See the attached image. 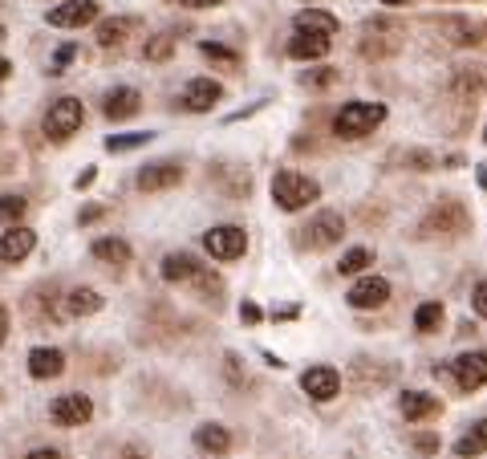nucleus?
<instances>
[{"mask_svg":"<svg viewBox=\"0 0 487 459\" xmlns=\"http://www.w3.org/2000/svg\"><path fill=\"white\" fill-rule=\"evenodd\" d=\"M341 236H346V220H341V212H333V208H321L309 220V232H305V240H309L313 248H329Z\"/></svg>","mask_w":487,"mask_h":459,"instance_id":"1a4fd4ad","label":"nucleus"},{"mask_svg":"<svg viewBox=\"0 0 487 459\" xmlns=\"http://www.w3.org/2000/svg\"><path fill=\"white\" fill-rule=\"evenodd\" d=\"M220 98H223V86L215 78H191L183 86V94H179V106H183L187 115H207Z\"/></svg>","mask_w":487,"mask_h":459,"instance_id":"6e6552de","label":"nucleus"},{"mask_svg":"<svg viewBox=\"0 0 487 459\" xmlns=\"http://www.w3.org/2000/svg\"><path fill=\"white\" fill-rule=\"evenodd\" d=\"M183 9H212V4H223V0H179Z\"/></svg>","mask_w":487,"mask_h":459,"instance_id":"a19ab883","label":"nucleus"},{"mask_svg":"<svg viewBox=\"0 0 487 459\" xmlns=\"http://www.w3.org/2000/svg\"><path fill=\"white\" fill-rule=\"evenodd\" d=\"M9 73H13V62H9V57H4V54H0V81L9 78Z\"/></svg>","mask_w":487,"mask_h":459,"instance_id":"c03bdc74","label":"nucleus"},{"mask_svg":"<svg viewBox=\"0 0 487 459\" xmlns=\"http://www.w3.org/2000/svg\"><path fill=\"white\" fill-rule=\"evenodd\" d=\"M171 54H175V33H155L151 41L142 45V57H147V62H167Z\"/></svg>","mask_w":487,"mask_h":459,"instance_id":"c756f323","label":"nucleus"},{"mask_svg":"<svg viewBox=\"0 0 487 459\" xmlns=\"http://www.w3.org/2000/svg\"><path fill=\"white\" fill-rule=\"evenodd\" d=\"M33 248H37V232L13 224V228L0 236V260H4V265H17V260H25Z\"/></svg>","mask_w":487,"mask_h":459,"instance_id":"dca6fc26","label":"nucleus"},{"mask_svg":"<svg viewBox=\"0 0 487 459\" xmlns=\"http://www.w3.org/2000/svg\"><path fill=\"white\" fill-rule=\"evenodd\" d=\"M439 411H443V403L434 395H426V390H407V395H402V415H407L410 423L431 419V415H439Z\"/></svg>","mask_w":487,"mask_h":459,"instance_id":"412c9836","label":"nucleus"},{"mask_svg":"<svg viewBox=\"0 0 487 459\" xmlns=\"http://www.w3.org/2000/svg\"><path fill=\"white\" fill-rule=\"evenodd\" d=\"M402 49V29L399 21L374 17L370 25L362 29V57H394Z\"/></svg>","mask_w":487,"mask_h":459,"instance_id":"39448f33","label":"nucleus"},{"mask_svg":"<svg viewBox=\"0 0 487 459\" xmlns=\"http://www.w3.org/2000/svg\"><path fill=\"white\" fill-rule=\"evenodd\" d=\"M451 378H455V387L459 390H479V387H487V350H467V353H459L451 366Z\"/></svg>","mask_w":487,"mask_h":459,"instance_id":"0eeeda50","label":"nucleus"},{"mask_svg":"<svg viewBox=\"0 0 487 459\" xmlns=\"http://www.w3.org/2000/svg\"><path fill=\"white\" fill-rule=\"evenodd\" d=\"M439 326H443V305H439V301H423L415 313V329L418 334H431V329H439Z\"/></svg>","mask_w":487,"mask_h":459,"instance_id":"7c9ffc66","label":"nucleus"},{"mask_svg":"<svg viewBox=\"0 0 487 459\" xmlns=\"http://www.w3.org/2000/svg\"><path fill=\"white\" fill-rule=\"evenodd\" d=\"M370 265H374V252H370V248H349V252H341V265H337V273H341V276H354V273H365Z\"/></svg>","mask_w":487,"mask_h":459,"instance_id":"c85d7f7f","label":"nucleus"},{"mask_svg":"<svg viewBox=\"0 0 487 459\" xmlns=\"http://www.w3.org/2000/svg\"><path fill=\"white\" fill-rule=\"evenodd\" d=\"M439 29H443V37L451 45H479L487 33L479 21H467V17H447V21H439Z\"/></svg>","mask_w":487,"mask_h":459,"instance_id":"6ab92c4d","label":"nucleus"},{"mask_svg":"<svg viewBox=\"0 0 487 459\" xmlns=\"http://www.w3.org/2000/svg\"><path fill=\"white\" fill-rule=\"evenodd\" d=\"M301 390L313 403H329V398L341 390V378H337L333 366H309V370L301 374Z\"/></svg>","mask_w":487,"mask_h":459,"instance_id":"f8f14e48","label":"nucleus"},{"mask_svg":"<svg viewBox=\"0 0 487 459\" xmlns=\"http://www.w3.org/2000/svg\"><path fill=\"white\" fill-rule=\"evenodd\" d=\"M102 216H106V208H102V203H89V208L78 216V220H81V224H97V220H102Z\"/></svg>","mask_w":487,"mask_h":459,"instance_id":"4c0bfd02","label":"nucleus"},{"mask_svg":"<svg viewBox=\"0 0 487 459\" xmlns=\"http://www.w3.org/2000/svg\"><path fill=\"white\" fill-rule=\"evenodd\" d=\"M204 248L215 260H236V257H244L248 236H244V228H236V224H220V228L204 232Z\"/></svg>","mask_w":487,"mask_h":459,"instance_id":"423d86ee","label":"nucleus"},{"mask_svg":"<svg viewBox=\"0 0 487 459\" xmlns=\"http://www.w3.org/2000/svg\"><path fill=\"white\" fill-rule=\"evenodd\" d=\"M463 232H471V216H467V208H459V203H434L423 220V236L455 240V236H463Z\"/></svg>","mask_w":487,"mask_h":459,"instance_id":"20e7f679","label":"nucleus"},{"mask_svg":"<svg viewBox=\"0 0 487 459\" xmlns=\"http://www.w3.org/2000/svg\"><path fill=\"white\" fill-rule=\"evenodd\" d=\"M297 33H329L333 37L337 33V17L333 13H321V9H305V13H297Z\"/></svg>","mask_w":487,"mask_h":459,"instance_id":"b1692460","label":"nucleus"},{"mask_svg":"<svg viewBox=\"0 0 487 459\" xmlns=\"http://www.w3.org/2000/svg\"><path fill=\"white\" fill-rule=\"evenodd\" d=\"M337 78H341V73H337V70H329V65H321V70H309V73H305L301 81H305V86H309V89H329Z\"/></svg>","mask_w":487,"mask_h":459,"instance_id":"72a5a7b5","label":"nucleus"},{"mask_svg":"<svg viewBox=\"0 0 487 459\" xmlns=\"http://www.w3.org/2000/svg\"><path fill=\"white\" fill-rule=\"evenodd\" d=\"M102 310V297H97L94 289H73L70 297H65V313L70 318H89V313Z\"/></svg>","mask_w":487,"mask_h":459,"instance_id":"a878e982","label":"nucleus"},{"mask_svg":"<svg viewBox=\"0 0 487 459\" xmlns=\"http://www.w3.org/2000/svg\"><path fill=\"white\" fill-rule=\"evenodd\" d=\"M382 123H386V106L382 102H346L333 118V134L337 139H365Z\"/></svg>","mask_w":487,"mask_h":459,"instance_id":"f257e3e1","label":"nucleus"},{"mask_svg":"<svg viewBox=\"0 0 487 459\" xmlns=\"http://www.w3.org/2000/svg\"><path fill=\"white\" fill-rule=\"evenodd\" d=\"M126 33H130V21H126V17H110V21H102V25H97V45H102V49H110V45H122Z\"/></svg>","mask_w":487,"mask_h":459,"instance_id":"cd10ccee","label":"nucleus"},{"mask_svg":"<svg viewBox=\"0 0 487 459\" xmlns=\"http://www.w3.org/2000/svg\"><path fill=\"white\" fill-rule=\"evenodd\" d=\"M97 21V0H65L57 9H49V25L54 29H81Z\"/></svg>","mask_w":487,"mask_h":459,"instance_id":"9b49d317","label":"nucleus"},{"mask_svg":"<svg viewBox=\"0 0 487 459\" xmlns=\"http://www.w3.org/2000/svg\"><path fill=\"white\" fill-rule=\"evenodd\" d=\"M317 195H321L317 179L301 175V171H276L273 175V200L281 212H301V208L317 203Z\"/></svg>","mask_w":487,"mask_h":459,"instance_id":"f03ea898","label":"nucleus"},{"mask_svg":"<svg viewBox=\"0 0 487 459\" xmlns=\"http://www.w3.org/2000/svg\"><path fill=\"white\" fill-rule=\"evenodd\" d=\"M195 447H199V451H212V455H223V451L231 447L228 427H220V423H204V427H195Z\"/></svg>","mask_w":487,"mask_h":459,"instance_id":"4be33fe9","label":"nucleus"},{"mask_svg":"<svg viewBox=\"0 0 487 459\" xmlns=\"http://www.w3.org/2000/svg\"><path fill=\"white\" fill-rule=\"evenodd\" d=\"M73 57H78V45H62V49H57V57H54V73H62L65 65L73 62Z\"/></svg>","mask_w":487,"mask_h":459,"instance_id":"e433bc0d","label":"nucleus"},{"mask_svg":"<svg viewBox=\"0 0 487 459\" xmlns=\"http://www.w3.org/2000/svg\"><path fill=\"white\" fill-rule=\"evenodd\" d=\"M329 41H333L329 33H292L289 57H297V62H317V57L329 54Z\"/></svg>","mask_w":487,"mask_h":459,"instance_id":"f3484780","label":"nucleus"},{"mask_svg":"<svg viewBox=\"0 0 487 459\" xmlns=\"http://www.w3.org/2000/svg\"><path fill=\"white\" fill-rule=\"evenodd\" d=\"M29 212V203H25V195H0V220H9V224H17L21 216Z\"/></svg>","mask_w":487,"mask_h":459,"instance_id":"473e14b6","label":"nucleus"},{"mask_svg":"<svg viewBox=\"0 0 487 459\" xmlns=\"http://www.w3.org/2000/svg\"><path fill=\"white\" fill-rule=\"evenodd\" d=\"M94 257L114 265V268H122V265H130V244L118 240V236H102V240H94Z\"/></svg>","mask_w":487,"mask_h":459,"instance_id":"5701e85b","label":"nucleus"},{"mask_svg":"<svg viewBox=\"0 0 487 459\" xmlns=\"http://www.w3.org/2000/svg\"><path fill=\"white\" fill-rule=\"evenodd\" d=\"M382 4H390V9H394V4H407V0H382Z\"/></svg>","mask_w":487,"mask_h":459,"instance_id":"a18cd8bd","label":"nucleus"},{"mask_svg":"<svg viewBox=\"0 0 487 459\" xmlns=\"http://www.w3.org/2000/svg\"><path fill=\"white\" fill-rule=\"evenodd\" d=\"M94 175H97V171H94V167H86V171L78 175V183H73V187H78V191H81V187H89V183H94Z\"/></svg>","mask_w":487,"mask_h":459,"instance_id":"79ce46f5","label":"nucleus"},{"mask_svg":"<svg viewBox=\"0 0 487 459\" xmlns=\"http://www.w3.org/2000/svg\"><path fill=\"white\" fill-rule=\"evenodd\" d=\"M183 183V167L179 163H147L139 171V191H167V187Z\"/></svg>","mask_w":487,"mask_h":459,"instance_id":"2eb2a0df","label":"nucleus"},{"mask_svg":"<svg viewBox=\"0 0 487 459\" xmlns=\"http://www.w3.org/2000/svg\"><path fill=\"white\" fill-rule=\"evenodd\" d=\"M81 123H86V110H81L78 98H57L54 106H49V115H45V139L65 142L81 131Z\"/></svg>","mask_w":487,"mask_h":459,"instance_id":"7ed1b4c3","label":"nucleus"},{"mask_svg":"<svg viewBox=\"0 0 487 459\" xmlns=\"http://www.w3.org/2000/svg\"><path fill=\"white\" fill-rule=\"evenodd\" d=\"M151 139H155L151 131H147V134H142V131H134V134H110L106 150H110V155H118V150H134V147H142V142H151Z\"/></svg>","mask_w":487,"mask_h":459,"instance_id":"2f4dec72","label":"nucleus"},{"mask_svg":"<svg viewBox=\"0 0 487 459\" xmlns=\"http://www.w3.org/2000/svg\"><path fill=\"white\" fill-rule=\"evenodd\" d=\"M415 451H418V455H434V451H439V435L418 431L415 435Z\"/></svg>","mask_w":487,"mask_h":459,"instance_id":"f704fd0d","label":"nucleus"},{"mask_svg":"<svg viewBox=\"0 0 487 459\" xmlns=\"http://www.w3.org/2000/svg\"><path fill=\"white\" fill-rule=\"evenodd\" d=\"M471 310H475L479 318L487 321V281H479V285H475V293H471Z\"/></svg>","mask_w":487,"mask_h":459,"instance_id":"c9c22d12","label":"nucleus"},{"mask_svg":"<svg viewBox=\"0 0 487 459\" xmlns=\"http://www.w3.org/2000/svg\"><path fill=\"white\" fill-rule=\"evenodd\" d=\"M142 110V94L134 86H118L110 89L106 98H102V115L110 118V123H122V118H134Z\"/></svg>","mask_w":487,"mask_h":459,"instance_id":"4468645a","label":"nucleus"},{"mask_svg":"<svg viewBox=\"0 0 487 459\" xmlns=\"http://www.w3.org/2000/svg\"><path fill=\"white\" fill-rule=\"evenodd\" d=\"M349 305H354V310H378V305H386L390 301V281L386 276H362V281L354 285V289H349Z\"/></svg>","mask_w":487,"mask_h":459,"instance_id":"ddd939ff","label":"nucleus"},{"mask_svg":"<svg viewBox=\"0 0 487 459\" xmlns=\"http://www.w3.org/2000/svg\"><path fill=\"white\" fill-rule=\"evenodd\" d=\"M25 459H65L62 451H54V447H37V451H29Z\"/></svg>","mask_w":487,"mask_h":459,"instance_id":"58836bf2","label":"nucleus"},{"mask_svg":"<svg viewBox=\"0 0 487 459\" xmlns=\"http://www.w3.org/2000/svg\"><path fill=\"white\" fill-rule=\"evenodd\" d=\"M199 54H204L212 65H220V70H236V65H239L236 49H228V45H220V41H204V45H199Z\"/></svg>","mask_w":487,"mask_h":459,"instance_id":"bb28decb","label":"nucleus"},{"mask_svg":"<svg viewBox=\"0 0 487 459\" xmlns=\"http://www.w3.org/2000/svg\"><path fill=\"white\" fill-rule=\"evenodd\" d=\"M4 337H9V313L0 310V345H4Z\"/></svg>","mask_w":487,"mask_h":459,"instance_id":"37998d69","label":"nucleus"},{"mask_svg":"<svg viewBox=\"0 0 487 459\" xmlns=\"http://www.w3.org/2000/svg\"><path fill=\"white\" fill-rule=\"evenodd\" d=\"M487 451V419H479V423L467 427V435H463L459 443H455V455L459 459H475Z\"/></svg>","mask_w":487,"mask_h":459,"instance_id":"393cba45","label":"nucleus"},{"mask_svg":"<svg viewBox=\"0 0 487 459\" xmlns=\"http://www.w3.org/2000/svg\"><path fill=\"white\" fill-rule=\"evenodd\" d=\"M89 415H94V403L86 395H62L49 406V419L57 427H81V423H89Z\"/></svg>","mask_w":487,"mask_h":459,"instance_id":"9d476101","label":"nucleus"},{"mask_svg":"<svg viewBox=\"0 0 487 459\" xmlns=\"http://www.w3.org/2000/svg\"><path fill=\"white\" fill-rule=\"evenodd\" d=\"M199 273H204V265H199L191 252H171V257H163V281H171V285L195 281Z\"/></svg>","mask_w":487,"mask_h":459,"instance_id":"aec40b11","label":"nucleus"},{"mask_svg":"<svg viewBox=\"0 0 487 459\" xmlns=\"http://www.w3.org/2000/svg\"><path fill=\"white\" fill-rule=\"evenodd\" d=\"M239 318L248 321V326H256V321H260V310L252 305V301H244V310H239Z\"/></svg>","mask_w":487,"mask_h":459,"instance_id":"ea45409f","label":"nucleus"},{"mask_svg":"<svg viewBox=\"0 0 487 459\" xmlns=\"http://www.w3.org/2000/svg\"><path fill=\"white\" fill-rule=\"evenodd\" d=\"M29 374L33 378H57V374H65V353L54 350V345H37L29 353Z\"/></svg>","mask_w":487,"mask_h":459,"instance_id":"a211bd4d","label":"nucleus"}]
</instances>
